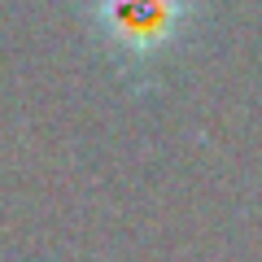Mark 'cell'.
Segmentation results:
<instances>
[{
    "instance_id": "6da1fadb",
    "label": "cell",
    "mask_w": 262,
    "mask_h": 262,
    "mask_svg": "<svg viewBox=\"0 0 262 262\" xmlns=\"http://www.w3.org/2000/svg\"><path fill=\"white\" fill-rule=\"evenodd\" d=\"M184 18V0H96V22L110 31L118 48L149 57L175 35Z\"/></svg>"
}]
</instances>
